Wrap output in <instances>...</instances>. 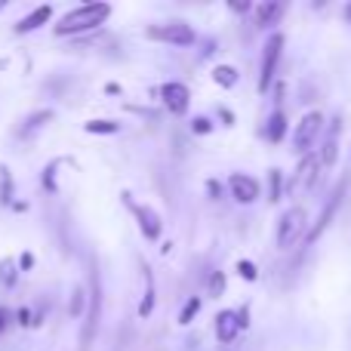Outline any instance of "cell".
Returning a JSON list of instances; mask_svg holds the SVG:
<instances>
[{
    "label": "cell",
    "instance_id": "1",
    "mask_svg": "<svg viewBox=\"0 0 351 351\" xmlns=\"http://www.w3.org/2000/svg\"><path fill=\"white\" fill-rule=\"evenodd\" d=\"M108 16H111V3H84L62 16V22L56 25V34L59 37L90 34V31L102 28V25L108 22Z\"/></svg>",
    "mask_w": 351,
    "mask_h": 351
},
{
    "label": "cell",
    "instance_id": "2",
    "mask_svg": "<svg viewBox=\"0 0 351 351\" xmlns=\"http://www.w3.org/2000/svg\"><path fill=\"white\" fill-rule=\"evenodd\" d=\"M305 231H308V213H305V206H290V210H284V216L278 219V234H274V243H278L280 253H287V250H293L299 241L305 237Z\"/></svg>",
    "mask_w": 351,
    "mask_h": 351
},
{
    "label": "cell",
    "instance_id": "3",
    "mask_svg": "<svg viewBox=\"0 0 351 351\" xmlns=\"http://www.w3.org/2000/svg\"><path fill=\"white\" fill-rule=\"evenodd\" d=\"M86 299H90V308L84 315V330H80V351H90L99 330V317H102V280H99V271H90V296Z\"/></svg>",
    "mask_w": 351,
    "mask_h": 351
},
{
    "label": "cell",
    "instance_id": "4",
    "mask_svg": "<svg viewBox=\"0 0 351 351\" xmlns=\"http://www.w3.org/2000/svg\"><path fill=\"white\" fill-rule=\"evenodd\" d=\"M284 34L280 31H274V34H268L265 47H262V62H259V93H268L274 86V74H278V62H280V53H284Z\"/></svg>",
    "mask_w": 351,
    "mask_h": 351
},
{
    "label": "cell",
    "instance_id": "5",
    "mask_svg": "<svg viewBox=\"0 0 351 351\" xmlns=\"http://www.w3.org/2000/svg\"><path fill=\"white\" fill-rule=\"evenodd\" d=\"M346 188H348V179H342L339 185L333 188V194H330V197H327V204H324V210H321V216H317V222L311 225L308 231H305V237H302V241H305V247H311V243H315L317 237H321L324 231L330 228V222H333V219H336V213H339L342 200H346Z\"/></svg>",
    "mask_w": 351,
    "mask_h": 351
},
{
    "label": "cell",
    "instance_id": "6",
    "mask_svg": "<svg viewBox=\"0 0 351 351\" xmlns=\"http://www.w3.org/2000/svg\"><path fill=\"white\" fill-rule=\"evenodd\" d=\"M123 197V206H127L130 213H133V219H136V225H139V231L145 234V241H160V231H164V222H160V216L152 210V206H145V204H136L133 200V194L130 191H123L121 194Z\"/></svg>",
    "mask_w": 351,
    "mask_h": 351
},
{
    "label": "cell",
    "instance_id": "7",
    "mask_svg": "<svg viewBox=\"0 0 351 351\" xmlns=\"http://www.w3.org/2000/svg\"><path fill=\"white\" fill-rule=\"evenodd\" d=\"M317 179H321V160H317V154L315 152L302 154V160H299L296 173L290 179V194L293 197H302V194H308L317 185Z\"/></svg>",
    "mask_w": 351,
    "mask_h": 351
},
{
    "label": "cell",
    "instance_id": "8",
    "mask_svg": "<svg viewBox=\"0 0 351 351\" xmlns=\"http://www.w3.org/2000/svg\"><path fill=\"white\" fill-rule=\"evenodd\" d=\"M148 40L170 43V47H191L194 43V28L185 22H167V25H148L145 28Z\"/></svg>",
    "mask_w": 351,
    "mask_h": 351
},
{
    "label": "cell",
    "instance_id": "9",
    "mask_svg": "<svg viewBox=\"0 0 351 351\" xmlns=\"http://www.w3.org/2000/svg\"><path fill=\"white\" fill-rule=\"evenodd\" d=\"M321 130H324V114L321 111H308V114L299 121L296 133H293V145H296V152L308 154V148L315 145V139L321 136Z\"/></svg>",
    "mask_w": 351,
    "mask_h": 351
},
{
    "label": "cell",
    "instance_id": "10",
    "mask_svg": "<svg viewBox=\"0 0 351 351\" xmlns=\"http://www.w3.org/2000/svg\"><path fill=\"white\" fill-rule=\"evenodd\" d=\"M228 191L231 197L237 200V204H253V200H259V182L253 179V176L247 173H231L228 176Z\"/></svg>",
    "mask_w": 351,
    "mask_h": 351
},
{
    "label": "cell",
    "instance_id": "11",
    "mask_svg": "<svg viewBox=\"0 0 351 351\" xmlns=\"http://www.w3.org/2000/svg\"><path fill=\"white\" fill-rule=\"evenodd\" d=\"M158 96H160V102L167 105V111H173V114H185L188 111V105H191V93H188V86L185 84H164L158 90Z\"/></svg>",
    "mask_w": 351,
    "mask_h": 351
},
{
    "label": "cell",
    "instance_id": "12",
    "mask_svg": "<svg viewBox=\"0 0 351 351\" xmlns=\"http://www.w3.org/2000/svg\"><path fill=\"white\" fill-rule=\"evenodd\" d=\"M284 12H287V3H280V0L259 3V6H253V25L256 28H262V31H268V28H274V25L284 19Z\"/></svg>",
    "mask_w": 351,
    "mask_h": 351
},
{
    "label": "cell",
    "instance_id": "13",
    "mask_svg": "<svg viewBox=\"0 0 351 351\" xmlns=\"http://www.w3.org/2000/svg\"><path fill=\"white\" fill-rule=\"evenodd\" d=\"M142 268V299H139V317H152L154 302H158V290H154V274L145 259H139Z\"/></svg>",
    "mask_w": 351,
    "mask_h": 351
},
{
    "label": "cell",
    "instance_id": "14",
    "mask_svg": "<svg viewBox=\"0 0 351 351\" xmlns=\"http://www.w3.org/2000/svg\"><path fill=\"white\" fill-rule=\"evenodd\" d=\"M237 333H241V327H237V311L234 308H225L216 315V339L222 342V346H231V342L237 339Z\"/></svg>",
    "mask_w": 351,
    "mask_h": 351
},
{
    "label": "cell",
    "instance_id": "15",
    "mask_svg": "<svg viewBox=\"0 0 351 351\" xmlns=\"http://www.w3.org/2000/svg\"><path fill=\"white\" fill-rule=\"evenodd\" d=\"M339 130H342V123H339V117H336V121H333V127H330L327 142H324L321 154H317V160H321V167H336V160H339Z\"/></svg>",
    "mask_w": 351,
    "mask_h": 351
},
{
    "label": "cell",
    "instance_id": "16",
    "mask_svg": "<svg viewBox=\"0 0 351 351\" xmlns=\"http://www.w3.org/2000/svg\"><path fill=\"white\" fill-rule=\"evenodd\" d=\"M284 136H287V111L274 108L265 123V139L271 142V145H278V142H284Z\"/></svg>",
    "mask_w": 351,
    "mask_h": 351
},
{
    "label": "cell",
    "instance_id": "17",
    "mask_svg": "<svg viewBox=\"0 0 351 351\" xmlns=\"http://www.w3.org/2000/svg\"><path fill=\"white\" fill-rule=\"evenodd\" d=\"M49 19H53V6H37L34 12H28V16H25L22 22L16 25V34H28V31H37L40 25H47Z\"/></svg>",
    "mask_w": 351,
    "mask_h": 351
},
{
    "label": "cell",
    "instance_id": "18",
    "mask_svg": "<svg viewBox=\"0 0 351 351\" xmlns=\"http://www.w3.org/2000/svg\"><path fill=\"white\" fill-rule=\"evenodd\" d=\"M213 80H216L222 90H231V86L241 80V74H237L234 65H216V68H213Z\"/></svg>",
    "mask_w": 351,
    "mask_h": 351
},
{
    "label": "cell",
    "instance_id": "19",
    "mask_svg": "<svg viewBox=\"0 0 351 351\" xmlns=\"http://www.w3.org/2000/svg\"><path fill=\"white\" fill-rule=\"evenodd\" d=\"M49 121H53V111H49V108L34 111V114H31L28 121H25V127L19 130V136H31V133H34V130H40L43 123H49Z\"/></svg>",
    "mask_w": 351,
    "mask_h": 351
},
{
    "label": "cell",
    "instance_id": "20",
    "mask_svg": "<svg viewBox=\"0 0 351 351\" xmlns=\"http://www.w3.org/2000/svg\"><path fill=\"white\" fill-rule=\"evenodd\" d=\"M284 197V173L280 170H268V200L278 204Z\"/></svg>",
    "mask_w": 351,
    "mask_h": 351
},
{
    "label": "cell",
    "instance_id": "21",
    "mask_svg": "<svg viewBox=\"0 0 351 351\" xmlns=\"http://www.w3.org/2000/svg\"><path fill=\"white\" fill-rule=\"evenodd\" d=\"M84 130L86 133H96V136H114L117 130H121V123H114V121H86Z\"/></svg>",
    "mask_w": 351,
    "mask_h": 351
},
{
    "label": "cell",
    "instance_id": "22",
    "mask_svg": "<svg viewBox=\"0 0 351 351\" xmlns=\"http://www.w3.org/2000/svg\"><path fill=\"white\" fill-rule=\"evenodd\" d=\"M206 293L210 299H219L225 293V271H210V280H206Z\"/></svg>",
    "mask_w": 351,
    "mask_h": 351
},
{
    "label": "cell",
    "instance_id": "23",
    "mask_svg": "<svg viewBox=\"0 0 351 351\" xmlns=\"http://www.w3.org/2000/svg\"><path fill=\"white\" fill-rule=\"evenodd\" d=\"M16 280H19L16 262H12V259H3V262H0V284H3V287H16Z\"/></svg>",
    "mask_w": 351,
    "mask_h": 351
},
{
    "label": "cell",
    "instance_id": "24",
    "mask_svg": "<svg viewBox=\"0 0 351 351\" xmlns=\"http://www.w3.org/2000/svg\"><path fill=\"white\" fill-rule=\"evenodd\" d=\"M0 204H12V173L0 167Z\"/></svg>",
    "mask_w": 351,
    "mask_h": 351
},
{
    "label": "cell",
    "instance_id": "25",
    "mask_svg": "<svg viewBox=\"0 0 351 351\" xmlns=\"http://www.w3.org/2000/svg\"><path fill=\"white\" fill-rule=\"evenodd\" d=\"M84 302H86V296H84V287H74V290H71V305H68V311H71V317H80V315H84Z\"/></svg>",
    "mask_w": 351,
    "mask_h": 351
},
{
    "label": "cell",
    "instance_id": "26",
    "mask_svg": "<svg viewBox=\"0 0 351 351\" xmlns=\"http://www.w3.org/2000/svg\"><path fill=\"white\" fill-rule=\"evenodd\" d=\"M197 311H200V299H188L185 308L179 311V324H182V327H188V324L194 321V315H197Z\"/></svg>",
    "mask_w": 351,
    "mask_h": 351
},
{
    "label": "cell",
    "instance_id": "27",
    "mask_svg": "<svg viewBox=\"0 0 351 351\" xmlns=\"http://www.w3.org/2000/svg\"><path fill=\"white\" fill-rule=\"evenodd\" d=\"M237 274H241L243 280H259V271H256V265L250 259H241L237 262Z\"/></svg>",
    "mask_w": 351,
    "mask_h": 351
},
{
    "label": "cell",
    "instance_id": "28",
    "mask_svg": "<svg viewBox=\"0 0 351 351\" xmlns=\"http://www.w3.org/2000/svg\"><path fill=\"white\" fill-rule=\"evenodd\" d=\"M191 133H194V136L213 133V121H210V117H194V121H191Z\"/></svg>",
    "mask_w": 351,
    "mask_h": 351
},
{
    "label": "cell",
    "instance_id": "29",
    "mask_svg": "<svg viewBox=\"0 0 351 351\" xmlns=\"http://www.w3.org/2000/svg\"><path fill=\"white\" fill-rule=\"evenodd\" d=\"M206 194H210V200H222V185L216 179H210L206 182Z\"/></svg>",
    "mask_w": 351,
    "mask_h": 351
},
{
    "label": "cell",
    "instance_id": "30",
    "mask_svg": "<svg viewBox=\"0 0 351 351\" xmlns=\"http://www.w3.org/2000/svg\"><path fill=\"white\" fill-rule=\"evenodd\" d=\"M228 10H231V12H250V10H253V6H250V3H234V0H231V3H228Z\"/></svg>",
    "mask_w": 351,
    "mask_h": 351
},
{
    "label": "cell",
    "instance_id": "31",
    "mask_svg": "<svg viewBox=\"0 0 351 351\" xmlns=\"http://www.w3.org/2000/svg\"><path fill=\"white\" fill-rule=\"evenodd\" d=\"M19 265H22V268H25V271H28V268H31V265H34V256H31V253H25V256H22V259H19Z\"/></svg>",
    "mask_w": 351,
    "mask_h": 351
},
{
    "label": "cell",
    "instance_id": "32",
    "mask_svg": "<svg viewBox=\"0 0 351 351\" xmlns=\"http://www.w3.org/2000/svg\"><path fill=\"white\" fill-rule=\"evenodd\" d=\"M19 324H22V327H28V324H31V311L28 308L19 311Z\"/></svg>",
    "mask_w": 351,
    "mask_h": 351
},
{
    "label": "cell",
    "instance_id": "33",
    "mask_svg": "<svg viewBox=\"0 0 351 351\" xmlns=\"http://www.w3.org/2000/svg\"><path fill=\"white\" fill-rule=\"evenodd\" d=\"M6 324H10V311H6V308H0V333H3V330H6Z\"/></svg>",
    "mask_w": 351,
    "mask_h": 351
},
{
    "label": "cell",
    "instance_id": "34",
    "mask_svg": "<svg viewBox=\"0 0 351 351\" xmlns=\"http://www.w3.org/2000/svg\"><path fill=\"white\" fill-rule=\"evenodd\" d=\"M219 117H222V121H225V127H231V123H234V117H231V111H228V108H222V111H219Z\"/></svg>",
    "mask_w": 351,
    "mask_h": 351
},
{
    "label": "cell",
    "instance_id": "35",
    "mask_svg": "<svg viewBox=\"0 0 351 351\" xmlns=\"http://www.w3.org/2000/svg\"><path fill=\"white\" fill-rule=\"evenodd\" d=\"M342 16H346V22H351V0L346 3V10H342Z\"/></svg>",
    "mask_w": 351,
    "mask_h": 351
}]
</instances>
